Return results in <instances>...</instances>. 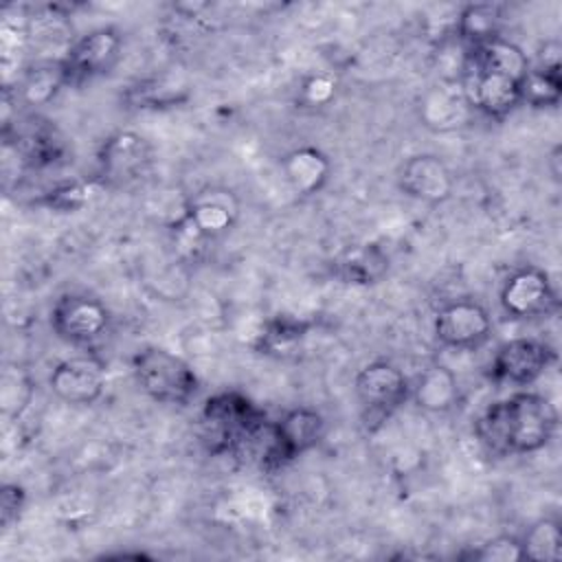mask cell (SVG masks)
<instances>
[{"label":"cell","mask_w":562,"mask_h":562,"mask_svg":"<svg viewBox=\"0 0 562 562\" xmlns=\"http://www.w3.org/2000/svg\"><path fill=\"white\" fill-rule=\"evenodd\" d=\"M498 303L509 318L527 321L551 314L558 307V294L547 270L522 266L503 281Z\"/></svg>","instance_id":"obj_9"},{"label":"cell","mask_w":562,"mask_h":562,"mask_svg":"<svg viewBox=\"0 0 562 562\" xmlns=\"http://www.w3.org/2000/svg\"><path fill=\"white\" fill-rule=\"evenodd\" d=\"M501 22H503L501 4L474 2L461 9L457 18V35L470 48V46L490 42L494 37H501Z\"/></svg>","instance_id":"obj_20"},{"label":"cell","mask_w":562,"mask_h":562,"mask_svg":"<svg viewBox=\"0 0 562 562\" xmlns=\"http://www.w3.org/2000/svg\"><path fill=\"white\" fill-rule=\"evenodd\" d=\"M529 66L527 53L503 35L470 46L461 66V92L468 105L490 119H505L522 105Z\"/></svg>","instance_id":"obj_1"},{"label":"cell","mask_w":562,"mask_h":562,"mask_svg":"<svg viewBox=\"0 0 562 562\" xmlns=\"http://www.w3.org/2000/svg\"><path fill=\"white\" fill-rule=\"evenodd\" d=\"M558 430V411L540 393L516 391L490 404L476 422L479 439L496 454H531Z\"/></svg>","instance_id":"obj_2"},{"label":"cell","mask_w":562,"mask_h":562,"mask_svg":"<svg viewBox=\"0 0 562 562\" xmlns=\"http://www.w3.org/2000/svg\"><path fill=\"white\" fill-rule=\"evenodd\" d=\"M202 426L213 452H233L268 432L266 413L237 391H220L204 402Z\"/></svg>","instance_id":"obj_3"},{"label":"cell","mask_w":562,"mask_h":562,"mask_svg":"<svg viewBox=\"0 0 562 562\" xmlns=\"http://www.w3.org/2000/svg\"><path fill=\"white\" fill-rule=\"evenodd\" d=\"M154 165L149 140L136 132L121 130L110 134L97 151V173L108 187H130L140 182Z\"/></svg>","instance_id":"obj_6"},{"label":"cell","mask_w":562,"mask_h":562,"mask_svg":"<svg viewBox=\"0 0 562 562\" xmlns=\"http://www.w3.org/2000/svg\"><path fill=\"white\" fill-rule=\"evenodd\" d=\"M336 94V81L327 75H312L303 88H301V99L303 103L312 105V108H321L325 103H329Z\"/></svg>","instance_id":"obj_28"},{"label":"cell","mask_w":562,"mask_h":562,"mask_svg":"<svg viewBox=\"0 0 562 562\" xmlns=\"http://www.w3.org/2000/svg\"><path fill=\"white\" fill-rule=\"evenodd\" d=\"M525 558L536 562H558L562 558V531L551 518H540L520 538Z\"/></svg>","instance_id":"obj_22"},{"label":"cell","mask_w":562,"mask_h":562,"mask_svg":"<svg viewBox=\"0 0 562 562\" xmlns=\"http://www.w3.org/2000/svg\"><path fill=\"white\" fill-rule=\"evenodd\" d=\"M356 395L369 417L384 419L411 397V382L400 367L373 360L356 373Z\"/></svg>","instance_id":"obj_12"},{"label":"cell","mask_w":562,"mask_h":562,"mask_svg":"<svg viewBox=\"0 0 562 562\" xmlns=\"http://www.w3.org/2000/svg\"><path fill=\"white\" fill-rule=\"evenodd\" d=\"M26 505V492L18 483H4L0 490V525L9 529L15 520H20Z\"/></svg>","instance_id":"obj_27"},{"label":"cell","mask_w":562,"mask_h":562,"mask_svg":"<svg viewBox=\"0 0 562 562\" xmlns=\"http://www.w3.org/2000/svg\"><path fill=\"white\" fill-rule=\"evenodd\" d=\"M123 50V40L116 29H92L75 40L59 57L66 86H81L94 77L110 72Z\"/></svg>","instance_id":"obj_7"},{"label":"cell","mask_w":562,"mask_h":562,"mask_svg":"<svg viewBox=\"0 0 562 562\" xmlns=\"http://www.w3.org/2000/svg\"><path fill=\"white\" fill-rule=\"evenodd\" d=\"M468 558L481 560V562H518V560H525V551H522L520 538L501 533L485 540L476 549H472Z\"/></svg>","instance_id":"obj_26"},{"label":"cell","mask_w":562,"mask_h":562,"mask_svg":"<svg viewBox=\"0 0 562 562\" xmlns=\"http://www.w3.org/2000/svg\"><path fill=\"white\" fill-rule=\"evenodd\" d=\"M110 325L108 307L88 294L66 292L50 307V327L55 336L72 347H90Z\"/></svg>","instance_id":"obj_8"},{"label":"cell","mask_w":562,"mask_h":562,"mask_svg":"<svg viewBox=\"0 0 562 562\" xmlns=\"http://www.w3.org/2000/svg\"><path fill=\"white\" fill-rule=\"evenodd\" d=\"M338 274L347 283H358V285H369L380 281L386 270H389V257L384 250L375 244H362L351 250H347L338 263Z\"/></svg>","instance_id":"obj_19"},{"label":"cell","mask_w":562,"mask_h":562,"mask_svg":"<svg viewBox=\"0 0 562 562\" xmlns=\"http://www.w3.org/2000/svg\"><path fill=\"white\" fill-rule=\"evenodd\" d=\"M132 371L140 391L158 404L187 406L200 389L191 364L165 347L151 345L136 351Z\"/></svg>","instance_id":"obj_4"},{"label":"cell","mask_w":562,"mask_h":562,"mask_svg":"<svg viewBox=\"0 0 562 562\" xmlns=\"http://www.w3.org/2000/svg\"><path fill=\"white\" fill-rule=\"evenodd\" d=\"M555 351L544 340L538 338H512L498 345L492 364L490 378L498 384L509 386H529L555 362Z\"/></svg>","instance_id":"obj_11"},{"label":"cell","mask_w":562,"mask_h":562,"mask_svg":"<svg viewBox=\"0 0 562 562\" xmlns=\"http://www.w3.org/2000/svg\"><path fill=\"white\" fill-rule=\"evenodd\" d=\"M494 323L490 312L474 299H454L435 314V336L443 347L472 351L483 347L492 336Z\"/></svg>","instance_id":"obj_10"},{"label":"cell","mask_w":562,"mask_h":562,"mask_svg":"<svg viewBox=\"0 0 562 562\" xmlns=\"http://www.w3.org/2000/svg\"><path fill=\"white\" fill-rule=\"evenodd\" d=\"M48 206L57 211H75L83 204V189L75 182H64L57 184L48 195H46Z\"/></svg>","instance_id":"obj_29"},{"label":"cell","mask_w":562,"mask_h":562,"mask_svg":"<svg viewBox=\"0 0 562 562\" xmlns=\"http://www.w3.org/2000/svg\"><path fill=\"white\" fill-rule=\"evenodd\" d=\"M15 151L18 158L31 167V169H42L48 165H55L64 151L61 140L57 138L55 130L42 123H29L26 130L18 132L15 140Z\"/></svg>","instance_id":"obj_18"},{"label":"cell","mask_w":562,"mask_h":562,"mask_svg":"<svg viewBox=\"0 0 562 562\" xmlns=\"http://www.w3.org/2000/svg\"><path fill=\"white\" fill-rule=\"evenodd\" d=\"M325 437V417L310 406L290 408L279 422L268 428V443L263 450V463L270 470L283 468L310 452Z\"/></svg>","instance_id":"obj_5"},{"label":"cell","mask_w":562,"mask_h":562,"mask_svg":"<svg viewBox=\"0 0 562 562\" xmlns=\"http://www.w3.org/2000/svg\"><path fill=\"white\" fill-rule=\"evenodd\" d=\"M562 97L560 64H531L522 83V103L531 108H555Z\"/></svg>","instance_id":"obj_21"},{"label":"cell","mask_w":562,"mask_h":562,"mask_svg":"<svg viewBox=\"0 0 562 562\" xmlns=\"http://www.w3.org/2000/svg\"><path fill=\"white\" fill-rule=\"evenodd\" d=\"M0 404L4 417H20L33 400V380L20 367H4L0 382Z\"/></svg>","instance_id":"obj_23"},{"label":"cell","mask_w":562,"mask_h":562,"mask_svg":"<svg viewBox=\"0 0 562 562\" xmlns=\"http://www.w3.org/2000/svg\"><path fill=\"white\" fill-rule=\"evenodd\" d=\"M411 397L428 413H448L459 402V380L446 364H430L411 384Z\"/></svg>","instance_id":"obj_17"},{"label":"cell","mask_w":562,"mask_h":562,"mask_svg":"<svg viewBox=\"0 0 562 562\" xmlns=\"http://www.w3.org/2000/svg\"><path fill=\"white\" fill-rule=\"evenodd\" d=\"M61 86H66V79H64L59 59H55V61L35 66L33 70L26 72L24 83H22V97L29 103H35V105L37 103H46V101H50L55 97V92Z\"/></svg>","instance_id":"obj_24"},{"label":"cell","mask_w":562,"mask_h":562,"mask_svg":"<svg viewBox=\"0 0 562 562\" xmlns=\"http://www.w3.org/2000/svg\"><path fill=\"white\" fill-rule=\"evenodd\" d=\"M281 169L285 180L296 193L314 195L327 184L331 173V162L318 147L303 145L283 156Z\"/></svg>","instance_id":"obj_16"},{"label":"cell","mask_w":562,"mask_h":562,"mask_svg":"<svg viewBox=\"0 0 562 562\" xmlns=\"http://www.w3.org/2000/svg\"><path fill=\"white\" fill-rule=\"evenodd\" d=\"M307 331V323L288 318V316H279L274 321H270L261 334V349L266 353L270 351H290L294 345H299V340L305 336Z\"/></svg>","instance_id":"obj_25"},{"label":"cell","mask_w":562,"mask_h":562,"mask_svg":"<svg viewBox=\"0 0 562 562\" xmlns=\"http://www.w3.org/2000/svg\"><path fill=\"white\" fill-rule=\"evenodd\" d=\"M182 217L209 241H215L237 224L239 200L226 187H204L187 200Z\"/></svg>","instance_id":"obj_14"},{"label":"cell","mask_w":562,"mask_h":562,"mask_svg":"<svg viewBox=\"0 0 562 562\" xmlns=\"http://www.w3.org/2000/svg\"><path fill=\"white\" fill-rule=\"evenodd\" d=\"M53 395L66 404H94L105 391V367L94 356H72L57 362L48 375Z\"/></svg>","instance_id":"obj_13"},{"label":"cell","mask_w":562,"mask_h":562,"mask_svg":"<svg viewBox=\"0 0 562 562\" xmlns=\"http://www.w3.org/2000/svg\"><path fill=\"white\" fill-rule=\"evenodd\" d=\"M400 189L424 204H443L454 191L450 167L435 154H415L400 167Z\"/></svg>","instance_id":"obj_15"}]
</instances>
